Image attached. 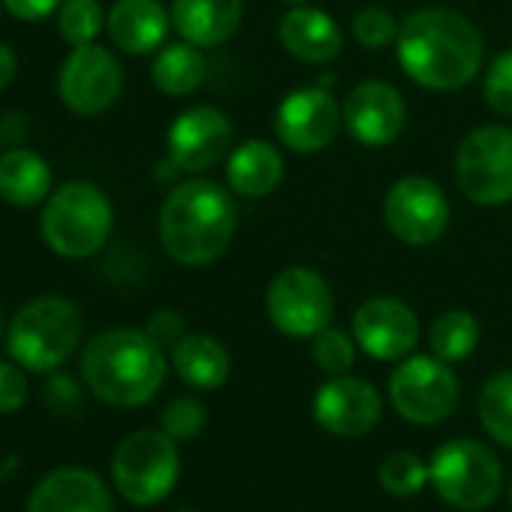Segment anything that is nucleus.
<instances>
[{
  "instance_id": "nucleus-1",
  "label": "nucleus",
  "mask_w": 512,
  "mask_h": 512,
  "mask_svg": "<svg viewBox=\"0 0 512 512\" xmlns=\"http://www.w3.org/2000/svg\"><path fill=\"white\" fill-rule=\"evenodd\" d=\"M398 64L428 91H458L470 85L485 58L479 28L446 7L413 10L398 28Z\"/></svg>"
},
{
  "instance_id": "nucleus-2",
  "label": "nucleus",
  "mask_w": 512,
  "mask_h": 512,
  "mask_svg": "<svg viewBox=\"0 0 512 512\" xmlns=\"http://www.w3.org/2000/svg\"><path fill=\"white\" fill-rule=\"evenodd\" d=\"M238 208L232 190L208 178H190L160 205V244L178 266H211L235 238Z\"/></svg>"
},
{
  "instance_id": "nucleus-3",
  "label": "nucleus",
  "mask_w": 512,
  "mask_h": 512,
  "mask_svg": "<svg viewBox=\"0 0 512 512\" xmlns=\"http://www.w3.org/2000/svg\"><path fill=\"white\" fill-rule=\"evenodd\" d=\"M88 389L112 407L148 404L166 380V356L142 329H106L82 353Z\"/></svg>"
},
{
  "instance_id": "nucleus-4",
  "label": "nucleus",
  "mask_w": 512,
  "mask_h": 512,
  "mask_svg": "<svg viewBox=\"0 0 512 512\" xmlns=\"http://www.w3.org/2000/svg\"><path fill=\"white\" fill-rule=\"evenodd\" d=\"M112 205L97 184L70 181L58 187L43 208L40 229L46 244L64 260H88L112 235Z\"/></svg>"
},
{
  "instance_id": "nucleus-5",
  "label": "nucleus",
  "mask_w": 512,
  "mask_h": 512,
  "mask_svg": "<svg viewBox=\"0 0 512 512\" xmlns=\"http://www.w3.org/2000/svg\"><path fill=\"white\" fill-rule=\"evenodd\" d=\"M82 341V314L70 299L43 296L28 302L7 329L10 356L28 371H58Z\"/></svg>"
},
{
  "instance_id": "nucleus-6",
  "label": "nucleus",
  "mask_w": 512,
  "mask_h": 512,
  "mask_svg": "<svg viewBox=\"0 0 512 512\" xmlns=\"http://www.w3.org/2000/svg\"><path fill=\"white\" fill-rule=\"evenodd\" d=\"M428 479L449 506L464 512L491 506L503 491V467L497 455L470 437L443 443L431 455Z\"/></svg>"
},
{
  "instance_id": "nucleus-7",
  "label": "nucleus",
  "mask_w": 512,
  "mask_h": 512,
  "mask_svg": "<svg viewBox=\"0 0 512 512\" xmlns=\"http://www.w3.org/2000/svg\"><path fill=\"white\" fill-rule=\"evenodd\" d=\"M181 458L166 431L142 428L127 434L112 455V479L121 497L136 506L160 503L178 482Z\"/></svg>"
},
{
  "instance_id": "nucleus-8",
  "label": "nucleus",
  "mask_w": 512,
  "mask_h": 512,
  "mask_svg": "<svg viewBox=\"0 0 512 512\" xmlns=\"http://www.w3.org/2000/svg\"><path fill=\"white\" fill-rule=\"evenodd\" d=\"M455 181L476 205L512 202V127L485 124L470 130L455 154Z\"/></svg>"
},
{
  "instance_id": "nucleus-9",
  "label": "nucleus",
  "mask_w": 512,
  "mask_h": 512,
  "mask_svg": "<svg viewBox=\"0 0 512 512\" xmlns=\"http://www.w3.org/2000/svg\"><path fill=\"white\" fill-rule=\"evenodd\" d=\"M458 377L437 356H407L389 377V401L407 422L437 425L458 407Z\"/></svg>"
},
{
  "instance_id": "nucleus-10",
  "label": "nucleus",
  "mask_w": 512,
  "mask_h": 512,
  "mask_svg": "<svg viewBox=\"0 0 512 512\" xmlns=\"http://www.w3.org/2000/svg\"><path fill=\"white\" fill-rule=\"evenodd\" d=\"M272 326L287 338H314L332 323L335 296L326 278L308 266H290L275 275L266 293Z\"/></svg>"
},
{
  "instance_id": "nucleus-11",
  "label": "nucleus",
  "mask_w": 512,
  "mask_h": 512,
  "mask_svg": "<svg viewBox=\"0 0 512 512\" xmlns=\"http://www.w3.org/2000/svg\"><path fill=\"white\" fill-rule=\"evenodd\" d=\"M383 220L401 244L428 247L449 226V199L437 181L425 175H404L383 199Z\"/></svg>"
},
{
  "instance_id": "nucleus-12",
  "label": "nucleus",
  "mask_w": 512,
  "mask_h": 512,
  "mask_svg": "<svg viewBox=\"0 0 512 512\" xmlns=\"http://www.w3.org/2000/svg\"><path fill=\"white\" fill-rule=\"evenodd\" d=\"M344 124V106L326 85L290 91L275 112L278 142L296 154H317L329 148Z\"/></svg>"
},
{
  "instance_id": "nucleus-13",
  "label": "nucleus",
  "mask_w": 512,
  "mask_h": 512,
  "mask_svg": "<svg viewBox=\"0 0 512 512\" xmlns=\"http://www.w3.org/2000/svg\"><path fill=\"white\" fill-rule=\"evenodd\" d=\"M121 88H124V70L118 58L97 43L76 46L58 76L61 100L79 115L106 112L121 97Z\"/></svg>"
},
{
  "instance_id": "nucleus-14",
  "label": "nucleus",
  "mask_w": 512,
  "mask_h": 512,
  "mask_svg": "<svg viewBox=\"0 0 512 512\" xmlns=\"http://www.w3.org/2000/svg\"><path fill=\"white\" fill-rule=\"evenodd\" d=\"M166 148L175 169L208 172L232 151V121L217 106H193L172 121Z\"/></svg>"
},
{
  "instance_id": "nucleus-15",
  "label": "nucleus",
  "mask_w": 512,
  "mask_h": 512,
  "mask_svg": "<svg viewBox=\"0 0 512 512\" xmlns=\"http://www.w3.org/2000/svg\"><path fill=\"white\" fill-rule=\"evenodd\" d=\"M356 344L377 362H401L419 341L416 311L392 296H374L353 317Z\"/></svg>"
},
{
  "instance_id": "nucleus-16",
  "label": "nucleus",
  "mask_w": 512,
  "mask_h": 512,
  "mask_svg": "<svg viewBox=\"0 0 512 512\" xmlns=\"http://www.w3.org/2000/svg\"><path fill=\"white\" fill-rule=\"evenodd\" d=\"M407 103L389 82H362L344 100V127L365 148H383L401 136Z\"/></svg>"
},
{
  "instance_id": "nucleus-17",
  "label": "nucleus",
  "mask_w": 512,
  "mask_h": 512,
  "mask_svg": "<svg viewBox=\"0 0 512 512\" xmlns=\"http://www.w3.org/2000/svg\"><path fill=\"white\" fill-rule=\"evenodd\" d=\"M383 416L380 392L359 377H332L314 395V419L335 437H362Z\"/></svg>"
},
{
  "instance_id": "nucleus-18",
  "label": "nucleus",
  "mask_w": 512,
  "mask_h": 512,
  "mask_svg": "<svg viewBox=\"0 0 512 512\" xmlns=\"http://www.w3.org/2000/svg\"><path fill=\"white\" fill-rule=\"evenodd\" d=\"M28 512H115L106 482L88 467H58L31 491Z\"/></svg>"
},
{
  "instance_id": "nucleus-19",
  "label": "nucleus",
  "mask_w": 512,
  "mask_h": 512,
  "mask_svg": "<svg viewBox=\"0 0 512 512\" xmlns=\"http://www.w3.org/2000/svg\"><path fill=\"white\" fill-rule=\"evenodd\" d=\"M278 37L281 46L302 64H329L344 49V34L338 22L308 4H296L284 13Z\"/></svg>"
},
{
  "instance_id": "nucleus-20",
  "label": "nucleus",
  "mask_w": 512,
  "mask_h": 512,
  "mask_svg": "<svg viewBox=\"0 0 512 512\" xmlns=\"http://www.w3.org/2000/svg\"><path fill=\"white\" fill-rule=\"evenodd\" d=\"M172 28V13L160 0H118L106 16V31L112 43L127 55L157 52Z\"/></svg>"
},
{
  "instance_id": "nucleus-21",
  "label": "nucleus",
  "mask_w": 512,
  "mask_h": 512,
  "mask_svg": "<svg viewBox=\"0 0 512 512\" xmlns=\"http://www.w3.org/2000/svg\"><path fill=\"white\" fill-rule=\"evenodd\" d=\"M241 19L244 0H172V28L199 49L226 43Z\"/></svg>"
},
{
  "instance_id": "nucleus-22",
  "label": "nucleus",
  "mask_w": 512,
  "mask_h": 512,
  "mask_svg": "<svg viewBox=\"0 0 512 512\" xmlns=\"http://www.w3.org/2000/svg\"><path fill=\"white\" fill-rule=\"evenodd\" d=\"M284 154L269 139H247L226 157V184L235 196L263 199L284 178Z\"/></svg>"
},
{
  "instance_id": "nucleus-23",
  "label": "nucleus",
  "mask_w": 512,
  "mask_h": 512,
  "mask_svg": "<svg viewBox=\"0 0 512 512\" xmlns=\"http://www.w3.org/2000/svg\"><path fill=\"white\" fill-rule=\"evenodd\" d=\"M52 166L28 151V148H13L0 154V199L16 205V208H31L46 202L52 193Z\"/></svg>"
},
{
  "instance_id": "nucleus-24",
  "label": "nucleus",
  "mask_w": 512,
  "mask_h": 512,
  "mask_svg": "<svg viewBox=\"0 0 512 512\" xmlns=\"http://www.w3.org/2000/svg\"><path fill=\"white\" fill-rule=\"evenodd\" d=\"M172 368L187 386L211 392L229 377V353L211 335H184L172 350Z\"/></svg>"
},
{
  "instance_id": "nucleus-25",
  "label": "nucleus",
  "mask_w": 512,
  "mask_h": 512,
  "mask_svg": "<svg viewBox=\"0 0 512 512\" xmlns=\"http://www.w3.org/2000/svg\"><path fill=\"white\" fill-rule=\"evenodd\" d=\"M205 70L208 67H205L202 49L181 40V43H169L157 52V58L151 64V79L166 97H187L202 85Z\"/></svg>"
},
{
  "instance_id": "nucleus-26",
  "label": "nucleus",
  "mask_w": 512,
  "mask_h": 512,
  "mask_svg": "<svg viewBox=\"0 0 512 512\" xmlns=\"http://www.w3.org/2000/svg\"><path fill=\"white\" fill-rule=\"evenodd\" d=\"M428 344L437 359H443L449 365L461 362L479 344V323L470 311H446L431 323Z\"/></svg>"
},
{
  "instance_id": "nucleus-27",
  "label": "nucleus",
  "mask_w": 512,
  "mask_h": 512,
  "mask_svg": "<svg viewBox=\"0 0 512 512\" xmlns=\"http://www.w3.org/2000/svg\"><path fill=\"white\" fill-rule=\"evenodd\" d=\"M479 419L500 446L512 449V371H500L482 386Z\"/></svg>"
},
{
  "instance_id": "nucleus-28",
  "label": "nucleus",
  "mask_w": 512,
  "mask_h": 512,
  "mask_svg": "<svg viewBox=\"0 0 512 512\" xmlns=\"http://www.w3.org/2000/svg\"><path fill=\"white\" fill-rule=\"evenodd\" d=\"M106 25L100 0H64L58 13V31L61 37L76 46H91Z\"/></svg>"
},
{
  "instance_id": "nucleus-29",
  "label": "nucleus",
  "mask_w": 512,
  "mask_h": 512,
  "mask_svg": "<svg viewBox=\"0 0 512 512\" xmlns=\"http://www.w3.org/2000/svg\"><path fill=\"white\" fill-rule=\"evenodd\" d=\"M425 482H431L428 467L413 452H392L380 464V488L392 497H413L425 488Z\"/></svg>"
},
{
  "instance_id": "nucleus-30",
  "label": "nucleus",
  "mask_w": 512,
  "mask_h": 512,
  "mask_svg": "<svg viewBox=\"0 0 512 512\" xmlns=\"http://www.w3.org/2000/svg\"><path fill=\"white\" fill-rule=\"evenodd\" d=\"M311 356H314V365L326 371L329 377L350 374L356 365V338H350L341 329L326 326L323 332L311 338Z\"/></svg>"
},
{
  "instance_id": "nucleus-31",
  "label": "nucleus",
  "mask_w": 512,
  "mask_h": 512,
  "mask_svg": "<svg viewBox=\"0 0 512 512\" xmlns=\"http://www.w3.org/2000/svg\"><path fill=\"white\" fill-rule=\"evenodd\" d=\"M398 22L389 10L383 7H365L353 19V37L365 49H386L389 43L398 40Z\"/></svg>"
},
{
  "instance_id": "nucleus-32",
  "label": "nucleus",
  "mask_w": 512,
  "mask_h": 512,
  "mask_svg": "<svg viewBox=\"0 0 512 512\" xmlns=\"http://www.w3.org/2000/svg\"><path fill=\"white\" fill-rule=\"evenodd\" d=\"M205 419H208V413L196 398H175L163 407L160 425L172 440H193L202 434Z\"/></svg>"
},
{
  "instance_id": "nucleus-33",
  "label": "nucleus",
  "mask_w": 512,
  "mask_h": 512,
  "mask_svg": "<svg viewBox=\"0 0 512 512\" xmlns=\"http://www.w3.org/2000/svg\"><path fill=\"white\" fill-rule=\"evenodd\" d=\"M482 97L497 115L512 118V49H503L488 64L485 82H482Z\"/></svg>"
},
{
  "instance_id": "nucleus-34",
  "label": "nucleus",
  "mask_w": 512,
  "mask_h": 512,
  "mask_svg": "<svg viewBox=\"0 0 512 512\" xmlns=\"http://www.w3.org/2000/svg\"><path fill=\"white\" fill-rule=\"evenodd\" d=\"M28 401V380L25 374L10 365L0 362V413H16Z\"/></svg>"
},
{
  "instance_id": "nucleus-35",
  "label": "nucleus",
  "mask_w": 512,
  "mask_h": 512,
  "mask_svg": "<svg viewBox=\"0 0 512 512\" xmlns=\"http://www.w3.org/2000/svg\"><path fill=\"white\" fill-rule=\"evenodd\" d=\"M145 332H148V338H151L163 353H166V350H175V344L187 335L184 320H181V314H175V311H157V314L148 320Z\"/></svg>"
},
{
  "instance_id": "nucleus-36",
  "label": "nucleus",
  "mask_w": 512,
  "mask_h": 512,
  "mask_svg": "<svg viewBox=\"0 0 512 512\" xmlns=\"http://www.w3.org/2000/svg\"><path fill=\"white\" fill-rule=\"evenodd\" d=\"M64 0H4V7L10 16L22 19V22H43L49 19Z\"/></svg>"
},
{
  "instance_id": "nucleus-37",
  "label": "nucleus",
  "mask_w": 512,
  "mask_h": 512,
  "mask_svg": "<svg viewBox=\"0 0 512 512\" xmlns=\"http://www.w3.org/2000/svg\"><path fill=\"white\" fill-rule=\"evenodd\" d=\"M16 73H19V58H16V52H13L7 43H0V91L13 85Z\"/></svg>"
},
{
  "instance_id": "nucleus-38",
  "label": "nucleus",
  "mask_w": 512,
  "mask_h": 512,
  "mask_svg": "<svg viewBox=\"0 0 512 512\" xmlns=\"http://www.w3.org/2000/svg\"><path fill=\"white\" fill-rule=\"evenodd\" d=\"M284 4H308V0H284Z\"/></svg>"
},
{
  "instance_id": "nucleus-39",
  "label": "nucleus",
  "mask_w": 512,
  "mask_h": 512,
  "mask_svg": "<svg viewBox=\"0 0 512 512\" xmlns=\"http://www.w3.org/2000/svg\"><path fill=\"white\" fill-rule=\"evenodd\" d=\"M0 332H4V314H0Z\"/></svg>"
},
{
  "instance_id": "nucleus-40",
  "label": "nucleus",
  "mask_w": 512,
  "mask_h": 512,
  "mask_svg": "<svg viewBox=\"0 0 512 512\" xmlns=\"http://www.w3.org/2000/svg\"><path fill=\"white\" fill-rule=\"evenodd\" d=\"M509 500H512V485H509Z\"/></svg>"
},
{
  "instance_id": "nucleus-41",
  "label": "nucleus",
  "mask_w": 512,
  "mask_h": 512,
  "mask_svg": "<svg viewBox=\"0 0 512 512\" xmlns=\"http://www.w3.org/2000/svg\"><path fill=\"white\" fill-rule=\"evenodd\" d=\"M181 512H193V509H181Z\"/></svg>"
},
{
  "instance_id": "nucleus-42",
  "label": "nucleus",
  "mask_w": 512,
  "mask_h": 512,
  "mask_svg": "<svg viewBox=\"0 0 512 512\" xmlns=\"http://www.w3.org/2000/svg\"><path fill=\"white\" fill-rule=\"evenodd\" d=\"M0 4H4V0H0Z\"/></svg>"
}]
</instances>
